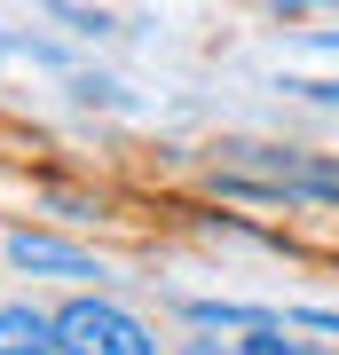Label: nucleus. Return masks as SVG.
Here are the masks:
<instances>
[{
	"label": "nucleus",
	"mask_w": 339,
	"mask_h": 355,
	"mask_svg": "<svg viewBox=\"0 0 339 355\" xmlns=\"http://www.w3.org/2000/svg\"><path fill=\"white\" fill-rule=\"evenodd\" d=\"M0 355H63L55 316H40V308L8 300V308H0Z\"/></svg>",
	"instance_id": "obj_4"
},
{
	"label": "nucleus",
	"mask_w": 339,
	"mask_h": 355,
	"mask_svg": "<svg viewBox=\"0 0 339 355\" xmlns=\"http://www.w3.org/2000/svg\"><path fill=\"white\" fill-rule=\"evenodd\" d=\"M189 355H245V347H214V340H198V347H189Z\"/></svg>",
	"instance_id": "obj_8"
},
{
	"label": "nucleus",
	"mask_w": 339,
	"mask_h": 355,
	"mask_svg": "<svg viewBox=\"0 0 339 355\" xmlns=\"http://www.w3.org/2000/svg\"><path fill=\"white\" fill-rule=\"evenodd\" d=\"M292 324H308V331H339V308H292Z\"/></svg>",
	"instance_id": "obj_6"
},
{
	"label": "nucleus",
	"mask_w": 339,
	"mask_h": 355,
	"mask_svg": "<svg viewBox=\"0 0 339 355\" xmlns=\"http://www.w3.org/2000/svg\"><path fill=\"white\" fill-rule=\"evenodd\" d=\"M189 324H205V331H252V324H268V308H237V300H189Z\"/></svg>",
	"instance_id": "obj_5"
},
{
	"label": "nucleus",
	"mask_w": 339,
	"mask_h": 355,
	"mask_svg": "<svg viewBox=\"0 0 339 355\" xmlns=\"http://www.w3.org/2000/svg\"><path fill=\"white\" fill-rule=\"evenodd\" d=\"M55 340H63V355H158L150 324L119 300H71L55 316Z\"/></svg>",
	"instance_id": "obj_2"
},
{
	"label": "nucleus",
	"mask_w": 339,
	"mask_h": 355,
	"mask_svg": "<svg viewBox=\"0 0 339 355\" xmlns=\"http://www.w3.org/2000/svg\"><path fill=\"white\" fill-rule=\"evenodd\" d=\"M214 182L229 198H261V205H339V166L331 158H292L268 142H229L214 158Z\"/></svg>",
	"instance_id": "obj_1"
},
{
	"label": "nucleus",
	"mask_w": 339,
	"mask_h": 355,
	"mask_svg": "<svg viewBox=\"0 0 339 355\" xmlns=\"http://www.w3.org/2000/svg\"><path fill=\"white\" fill-rule=\"evenodd\" d=\"M308 95H324V103H339V79H308Z\"/></svg>",
	"instance_id": "obj_7"
},
{
	"label": "nucleus",
	"mask_w": 339,
	"mask_h": 355,
	"mask_svg": "<svg viewBox=\"0 0 339 355\" xmlns=\"http://www.w3.org/2000/svg\"><path fill=\"white\" fill-rule=\"evenodd\" d=\"M8 261L32 268V277H103V268L79 253V245H63V237H32V229H16V237H8Z\"/></svg>",
	"instance_id": "obj_3"
}]
</instances>
